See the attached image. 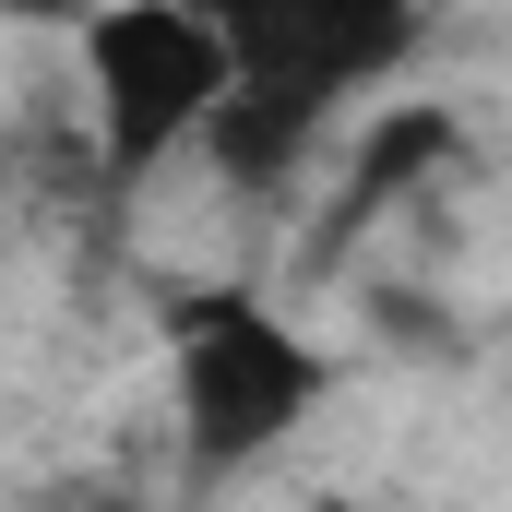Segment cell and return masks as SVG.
Here are the masks:
<instances>
[{"label": "cell", "instance_id": "obj_1", "mask_svg": "<svg viewBox=\"0 0 512 512\" xmlns=\"http://www.w3.org/2000/svg\"><path fill=\"white\" fill-rule=\"evenodd\" d=\"M417 36H429V0H239V24H227L239 72H227V108L203 120L191 155L251 203L286 191L417 60Z\"/></svg>", "mask_w": 512, "mask_h": 512}, {"label": "cell", "instance_id": "obj_2", "mask_svg": "<svg viewBox=\"0 0 512 512\" xmlns=\"http://www.w3.org/2000/svg\"><path fill=\"white\" fill-rule=\"evenodd\" d=\"M322 393H334V358L274 298H251V286H191L167 310V405H179L191 465L239 477L251 453L298 441L322 417Z\"/></svg>", "mask_w": 512, "mask_h": 512}, {"label": "cell", "instance_id": "obj_3", "mask_svg": "<svg viewBox=\"0 0 512 512\" xmlns=\"http://www.w3.org/2000/svg\"><path fill=\"white\" fill-rule=\"evenodd\" d=\"M72 48H84V120H96L108 179H155L167 155H191L239 72L227 24L191 0H96L72 24Z\"/></svg>", "mask_w": 512, "mask_h": 512}, {"label": "cell", "instance_id": "obj_4", "mask_svg": "<svg viewBox=\"0 0 512 512\" xmlns=\"http://www.w3.org/2000/svg\"><path fill=\"white\" fill-rule=\"evenodd\" d=\"M334 143H346V191H334V239H346V227H370V203H405L453 155V120L441 108H382V120L334 131Z\"/></svg>", "mask_w": 512, "mask_h": 512}, {"label": "cell", "instance_id": "obj_5", "mask_svg": "<svg viewBox=\"0 0 512 512\" xmlns=\"http://www.w3.org/2000/svg\"><path fill=\"white\" fill-rule=\"evenodd\" d=\"M84 12H96V0H0V24H60V36H72Z\"/></svg>", "mask_w": 512, "mask_h": 512}, {"label": "cell", "instance_id": "obj_6", "mask_svg": "<svg viewBox=\"0 0 512 512\" xmlns=\"http://www.w3.org/2000/svg\"><path fill=\"white\" fill-rule=\"evenodd\" d=\"M191 12H215V24H239V0H191Z\"/></svg>", "mask_w": 512, "mask_h": 512}]
</instances>
